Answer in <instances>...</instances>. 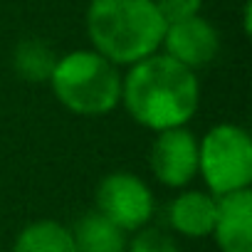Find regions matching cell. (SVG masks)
I'll return each mask as SVG.
<instances>
[{"instance_id":"obj_1","label":"cell","mask_w":252,"mask_h":252,"mask_svg":"<svg viewBox=\"0 0 252 252\" xmlns=\"http://www.w3.org/2000/svg\"><path fill=\"white\" fill-rule=\"evenodd\" d=\"M121 101L141 126L166 131L193 119L200 101V87L193 69L168 55H151L121 79Z\"/></svg>"},{"instance_id":"obj_2","label":"cell","mask_w":252,"mask_h":252,"mask_svg":"<svg viewBox=\"0 0 252 252\" xmlns=\"http://www.w3.org/2000/svg\"><path fill=\"white\" fill-rule=\"evenodd\" d=\"M166 23L154 0H92L87 8V35L94 52L111 64H136L163 42Z\"/></svg>"},{"instance_id":"obj_3","label":"cell","mask_w":252,"mask_h":252,"mask_svg":"<svg viewBox=\"0 0 252 252\" xmlns=\"http://www.w3.org/2000/svg\"><path fill=\"white\" fill-rule=\"evenodd\" d=\"M50 84L62 106L79 116H104L121 101L116 64L94 50H77L60 57Z\"/></svg>"},{"instance_id":"obj_4","label":"cell","mask_w":252,"mask_h":252,"mask_svg":"<svg viewBox=\"0 0 252 252\" xmlns=\"http://www.w3.org/2000/svg\"><path fill=\"white\" fill-rule=\"evenodd\" d=\"M198 173L213 195L245 190L252 181V141L235 124H218L198 144Z\"/></svg>"},{"instance_id":"obj_5","label":"cell","mask_w":252,"mask_h":252,"mask_svg":"<svg viewBox=\"0 0 252 252\" xmlns=\"http://www.w3.org/2000/svg\"><path fill=\"white\" fill-rule=\"evenodd\" d=\"M96 208L119 230L134 232L146 227L154 215V195L134 173H109L96 188Z\"/></svg>"},{"instance_id":"obj_6","label":"cell","mask_w":252,"mask_h":252,"mask_svg":"<svg viewBox=\"0 0 252 252\" xmlns=\"http://www.w3.org/2000/svg\"><path fill=\"white\" fill-rule=\"evenodd\" d=\"M149 163H151L154 176L163 186H168V188L188 186L198 173V141H195V136L188 129H183V126L158 131V136L151 146Z\"/></svg>"},{"instance_id":"obj_7","label":"cell","mask_w":252,"mask_h":252,"mask_svg":"<svg viewBox=\"0 0 252 252\" xmlns=\"http://www.w3.org/2000/svg\"><path fill=\"white\" fill-rule=\"evenodd\" d=\"M161 45L166 47V55L171 60L181 62L188 69H198L215 60L220 50V35L208 20L195 15V18L166 25Z\"/></svg>"},{"instance_id":"obj_8","label":"cell","mask_w":252,"mask_h":252,"mask_svg":"<svg viewBox=\"0 0 252 252\" xmlns=\"http://www.w3.org/2000/svg\"><path fill=\"white\" fill-rule=\"evenodd\" d=\"M213 235L222 252H252V193L247 188L215 198Z\"/></svg>"},{"instance_id":"obj_9","label":"cell","mask_w":252,"mask_h":252,"mask_svg":"<svg viewBox=\"0 0 252 252\" xmlns=\"http://www.w3.org/2000/svg\"><path fill=\"white\" fill-rule=\"evenodd\" d=\"M168 220L186 237H208L215 225V198L200 190H186L168 205Z\"/></svg>"},{"instance_id":"obj_10","label":"cell","mask_w":252,"mask_h":252,"mask_svg":"<svg viewBox=\"0 0 252 252\" xmlns=\"http://www.w3.org/2000/svg\"><path fill=\"white\" fill-rule=\"evenodd\" d=\"M69 232H72L77 252H126L124 230H119L99 210L84 213L77 220L74 230H69Z\"/></svg>"},{"instance_id":"obj_11","label":"cell","mask_w":252,"mask_h":252,"mask_svg":"<svg viewBox=\"0 0 252 252\" xmlns=\"http://www.w3.org/2000/svg\"><path fill=\"white\" fill-rule=\"evenodd\" d=\"M13 252H77V250L72 232L64 225L55 220H40L20 232Z\"/></svg>"},{"instance_id":"obj_12","label":"cell","mask_w":252,"mask_h":252,"mask_svg":"<svg viewBox=\"0 0 252 252\" xmlns=\"http://www.w3.org/2000/svg\"><path fill=\"white\" fill-rule=\"evenodd\" d=\"M57 60H60L57 52L37 37L23 40L15 47V57H13L18 74L28 82H50Z\"/></svg>"},{"instance_id":"obj_13","label":"cell","mask_w":252,"mask_h":252,"mask_svg":"<svg viewBox=\"0 0 252 252\" xmlns=\"http://www.w3.org/2000/svg\"><path fill=\"white\" fill-rule=\"evenodd\" d=\"M129 252H181L178 242L158 227H141L129 245Z\"/></svg>"},{"instance_id":"obj_14","label":"cell","mask_w":252,"mask_h":252,"mask_svg":"<svg viewBox=\"0 0 252 252\" xmlns=\"http://www.w3.org/2000/svg\"><path fill=\"white\" fill-rule=\"evenodd\" d=\"M154 3H156V10L166 25L195 18L203 8V0H154Z\"/></svg>"},{"instance_id":"obj_15","label":"cell","mask_w":252,"mask_h":252,"mask_svg":"<svg viewBox=\"0 0 252 252\" xmlns=\"http://www.w3.org/2000/svg\"><path fill=\"white\" fill-rule=\"evenodd\" d=\"M245 32L250 35V3L245 5Z\"/></svg>"}]
</instances>
